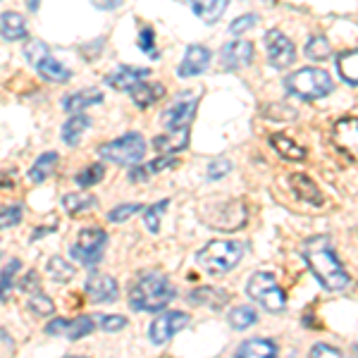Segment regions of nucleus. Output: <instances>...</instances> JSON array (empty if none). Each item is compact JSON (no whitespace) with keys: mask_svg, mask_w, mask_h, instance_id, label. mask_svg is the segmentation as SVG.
I'll return each instance as SVG.
<instances>
[{"mask_svg":"<svg viewBox=\"0 0 358 358\" xmlns=\"http://www.w3.org/2000/svg\"><path fill=\"white\" fill-rule=\"evenodd\" d=\"M303 258H306V263H308L310 273L315 275V280L320 282L325 289L342 292L351 285V277L344 270V265L339 263L330 236H325V234L310 236L303 244Z\"/></svg>","mask_w":358,"mask_h":358,"instance_id":"1","label":"nucleus"},{"mask_svg":"<svg viewBox=\"0 0 358 358\" xmlns=\"http://www.w3.org/2000/svg\"><path fill=\"white\" fill-rule=\"evenodd\" d=\"M175 299V287L167 280L163 273H146L143 277H138V282L131 287L129 292V306L134 310H163L167 303Z\"/></svg>","mask_w":358,"mask_h":358,"instance_id":"2","label":"nucleus"},{"mask_svg":"<svg viewBox=\"0 0 358 358\" xmlns=\"http://www.w3.org/2000/svg\"><path fill=\"white\" fill-rule=\"evenodd\" d=\"M241 256H244V246H241L239 241L215 239V241H208V244L201 248L196 261H199V265L206 270V273L224 275L239 265Z\"/></svg>","mask_w":358,"mask_h":358,"instance_id":"3","label":"nucleus"},{"mask_svg":"<svg viewBox=\"0 0 358 358\" xmlns=\"http://www.w3.org/2000/svg\"><path fill=\"white\" fill-rule=\"evenodd\" d=\"M285 86H287V91L296 98H303V101H317V98H325L330 94L334 84L325 69L301 67L285 79Z\"/></svg>","mask_w":358,"mask_h":358,"instance_id":"4","label":"nucleus"},{"mask_svg":"<svg viewBox=\"0 0 358 358\" xmlns=\"http://www.w3.org/2000/svg\"><path fill=\"white\" fill-rule=\"evenodd\" d=\"M98 155H103L106 160L117 165H136L138 160H143L146 155V141H143L141 134L136 131H129V134L115 138V141H108L103 146H98Z\"/></svg>","mask_w":358,"mask_h":358,"instance_id":"5","label":"nucleus"},{"mask_svg":"<svg viewBox=\"0 0 358 358\" xmlns=\"http://www.w3.org/2000/svg\"><path fill=\"white\" fill-rule=\"evenodd\" d=\"M246 292L253 301H258L265 310H270V313H280L287 306V296H285V292L280 289V285H277L275 275L265 273V270L251 275V280H248V285H246Z\"/></svg>","mask_w":358,"mask_h":358,"instance_id":"6","label":"nucleus"},{"mask_svg":"<svg viewBox=\"0 0 358 358\" xmlns=\"http://www.w3.org/2000/svg\"><path fill=\"white\" fill-rule=\"evenodd\" d=\"M196 106H199V98H196L194 91H184L179 94L175 101L163 110V124L167 131L175 129H189V122L194 120Z\"/></svg>","mask_w":358,"mask_h":358,"instance_id":"7","label":"nucleus"},{"mask_svg":"<svg viewBox=\"0 0 358 358\" xmlns=\"http://www.w3.org/2000/svg\"><path fill=\"white\" fill-rule=\"evenodd\" d=\"M108 241V234L98 227L82 229L79 232V241L72 246V258H77L84 265H96L103 258V246Z\"/></svg>","mask_w":358,"mask_h":358,"instance_id":"8","label":"nucleus"},{"mask_svg":"<svg viewBox=\"0 0 358 358\" xmlns=\"http://www.w3.org/2000/svg\"><path fill=\"white\" fill-rule=\"evenodd\" d=\"M201 217H213V220H206V224L215 229H236L246 222V208L241 201H222L215 206V213L203 210Z\"/></svg>","mask_w":358,"mask_h":358,"instance_id":"9","label":"nucleus"},{"mask_svg":"<svg viewBox=\"0 0 358 358\" xmlns=\"http://www.w3.org/2000/svg\"><path fill=\"white\" fill-rule=\"evenodd\" d=\"M332 143L346 158L358 163V117H339L332 127Z\"/></svg>","mask_w":358,"mask_h":358,"instance_id":"10","label":"nucleus"},{"mask_svg":"<svg viewBox=\"0 0 358 358\" xmlns=\"http://www.w3.org/2000/svg\"><path fill=\"white\" fill-rule=\"evenodd\" d=\"M265 48H268V57H270V65L277 67V69H285L289 67L296 57V48L280 29H270L265 34Z\"/></svg>","mask_w":358,"mask_h":358,"instance_id":"11","label":"nucleus"},{"mask_svg":"<svg viewBox=\"0 0 358 358\" xmlns=\"http://www.w3.org/2000/svg\"><path fill=\"white\" fill-rule=\"evenodd\" d=\"M189 322V313H182V310H165L163 315H158L151 322V339L153 344H165L175 337L177 332L184 330V325Z\"/></svg>","mask_w":358,"mask_h":358,"instance_id":"12","label":"nucleus"},{"mask_svg":"<svg viewBox=\"0 0 358 358\" xmlns=\"http://www.w3.org/2000/svg\"><path fill=\"white\" fill-rule=\"evenodd\" d=\"M84 289H86V296L94 303H113L115 299H117V282H115L110 275L98 273V270H91Z\"/></svg>","mask_w":358,"mask_h":358,"instance_id":"13","label":"nucleus"},{"mask_svg":"<svg viewBox=\"0 0 358 358\" xmlns=\"http://www.w3.org/2000/svg\"><path fill=\"white\" fill-rule=\"evenodd\" d=\"M151 74V69L148 67H131V65H120L117 69H113L110 74L106 77V82L113 86V89L117 91H134L138 89L143 82H146V77Z\"/></svg>","mask_w":358,"mask_h":358,"instance_id":"14","label":"nucleus"},{"mask_svg":"<svg viewBox=\"0 0 358 358\" xmlns=\"http://www.w3.org/2000/svg\"><path fill=\"white\" fill-rule=\"evenodd\" d=\"M253 60V43L244 41V38H236V41H229L222 45L220 50V65L224 69H239L251 65Z\"/></svg>","mask_w":358,"mask_h":358,"instance_id":"15","label":"nucleus"},{"mask_svg":"<svg viewBox=\"0 0 358 358\" xmlns=\"http://www.w3.org/2000/svg\"><path fill=\"white\" fill-rule=\"evenodd\" d=\"M208 65H210V50L206 45H189L187 53H184L182 65L177 67L179 77H196V74L206 72Z\"/></svg>","mask_w":358,"mask_h":358,"instance_id":"16","label":"nucleus"},{"mask_svg":"<svg viewBox=\"0 0 358 358\" xmlns=\"http://www.w3.org/2000/svg\"><path fill=\"white\" fill-rule=\"evenodd\" d=\"M101 101H103L101 89H82V91H77V94H69L62 98V108H65L67 113L82 115L86 108L98 106Z\"/></svg>","mask_w":358,"mask_h":358,"instance_id":"17","label":"nucleus"},{"mask_svg":"<svg viewBox=\"0 0 358 358\" xmlns=\"http://www.w3.org/2000/svg\"><path fill=\"white\" fill-rule=\"evenodd\" d=\"M153 146L158 153L163 155H172L179 153L182 148L189 146V129H175V131H165V134L153 138Z\"/></svg>","mask_w":358,"mask_h":358,"instance_id":"18","label":"nucleus"},{"mask_svg":"<svg viewBox=\"0 0 358 358\" xmlns=\"http://www.w3.org/2000/svg\"><path fill=\"white\" fill-rule=\"evenodd\" d=\"M234 358H277V346L273 339H246Z\"/></svg>","mask_w":358,"mask_h":358,"instance_id":"19","label":"nucleus"},{"mask_svg":"<svg viewBox=\"0 0 358 358\" xmlns=\"http://www.w3.org/2000/svg\"><path fill=\"white\" fill-rule=\"evenodd\" d=\"M0 34H3V41H20V38H27V22L22 15L17 13H3L0 17Z\"/></svg>","mask_w":358,"mask_h":358,"instance_id":"20","label":"nucleus"},{"mask_svg":"<svg viewBox=\"0 0 358 358\" xmlns=\"http://www.w3.org/2000/svg\"><path fill=\"white\" fill-rule=\"evenodd\" d=\"M289 184H292L294 194H296L299 199L308 201V203H322L320 189H317V184L308 175H303V172H296V175L289 177Z\"/></svg>","mask_w":358,"mask_h":358,"instance_id":"21","label":"nucleus"},{"mask_svg":"<svg viewBox=\"0 0 358 358\" xmlns=\"http://www.w3.org/2000/svg\"><path fill=\"white\" fill-rule=\"evenodd\" d=\"M270 146L287 160H303L306 158V148L287 134H273L270 136Z\"/></svg>","mask_w":358,"mask_h":358,"instance_id":"22","label":"nucleus"},{"mask_svg":"<svg viewBox=\"0 0 358 358\" xmlns=\"http://www.w3.org/2000/svg\"><path fill=\"white\" fill-rule=\"evenodd\" d=\"M165 96V86L163 84H153V82H143L138 89L131 91V101L138 108H151L153 103H158Z\"/></svg>","mask_w":358,"mask_h":358,"instance_id":"23","label":"nucleus"},{"mask_svg":"<svg viewBox=\"0 0 358 358\" xmlns=\"http://www.w3.org/2000/svg\"><path fill=\"white\" fill-rule=\"evenodd\" d=\"M89 127H91V120L86 117V115H72V117L62 124V141H65L67 146H77L79 138H82V134Z\"/></svg>","mask_w":358,"mask_h":358,"instance_id":"24","label":"nucleus"},{"mask_svg":"<svg viewBox=\"0 0 358 358\" xmlns=\"http://www.w3.org/2000/svg\"><path fill=\"white\" fill-rule=\"evenodd\" d=\"M36 69L45 82H53V84H65L69 82V77H72V72H69L60 60H55V57H45Z\"/></svg>","mask_w":358,"mask_h":358,"instance_id":"25","label":"nucleus"},{"mask_svg":"<svg viewBox=\"0 0 358 358\" xmlns=\"http://www.w3.org/2000/svg\"><path fill=\"white\" fill-rule=\"evenodd\" d=\"M55 165H57V153L55 151H48V153L38 155V160L31 165V170H29V175H27L29 182L38 184V182H43V179H48L50 175H53Z\"/></svg>","mask_w":358,"mask_h":358,"instance_id":"26","label":"nucleus"},{"mask_svg":"<svg viewBox=\"0 0 358 358\" xmlns=\"http://www.w3.org/2000/svg\"><path fill=\"white\" fill-rule=\"evenodd\" d=\"M227 292L222 289H215V287H199V289L192 292V301L194 303H201V306H208V308H220L222 303H227Z\"/></svg>","mask_w":358,"mask_h":358,"instance_id":"27","label":"nucleus"},{"mask_svg":"<svg viewBox=\"0 0 358 358\" xmlns=\"http://www.w3.org/2000/svg\"><path fill=\"white\" fill-rule=\"evenodd\" d=\"M192 10L196 17H201V22L213 24V22L220 20V15L227 10V3H224V0H203V3H192Z\"/></svg>","mask_w":358,"mask_h":358,"instance_id":"28","label":"nucleus"},{"mask_svg":"<svg viewBox=\"0 0 358 358\" xmlns=\"http://www.w3.org/2000/svg\"><path fill=\"white\" fill-rule=\"evenodd\" d=\"M337 69H339V77H342L346 84L358 86V48L346 50V53L339 55Z\"/></svg>","mask_w":358,"mask_h":358,"instance_id":"29","label":"nucleus"},{"mask_svg":"<svg viewBox=\"0 0 358 358\" xmlns=\"http://www.w3.org/2000/svg\"><path fill=\"white\" fill-rule=\"evenodd\" d=\"M96 203V199L91 194H65L62 196V208L69 213V215H79L86 208H91Z\"/></svg>","mask_w":358,"mask_h":358,"instance_id":"30","label":"nucleus"},{"mask_svg":"<svg viewBox=\"0 0 358 358\" xmlns=\"http://www.w3.org/2000/svg\"><path fill=\"white\" fill-rule=\"evenodd\" d=\"M306 55H308V60H317V62L327 60L332 55V45L325 36H310L308 43H306Z\"/></svg>","mask_w":358,"mask_h":358,"instance_id":"31","label":"nucleus"},{"mask_svg":"<svg viewBox=\"0 0 358 358\" xmlns=\"http://www.w3.org/2000/svg\"><path fill=\"white\" fill-rule=\"evenodd\" d=\"M256 320H258L256 310L248 308V306H239V308L229 310V325H232L234 330H246V327H251Z\"/></svg>","mask_w":358,"mask_h":358,"instance_id":"32","label":"nucleus"},{"mask_svg":"<svg viewBox=\"0 0 358 358\" xmlns=\"http://www.w3.org/2000/svg\"><path fill=\"white\" fill-rule=\"evenodd\" d=\"M103 177H106V165L94 163V165L84 167V170L79 172V175H77V184H79V187H84V189H89V187H94V184L101 182Z\"/></svg>","mask_w":358,"mask_h":358,"instance_id":"33","label":"nucleus"},{"mask_svg":"<svg viewBox=\"0 0 358 358\" xmlns=\"http://www.w3.org/2000/svg\"><path fill=\"white\" fill-rule=\"evenodd\" d=\"M94 325H96V317L94 315H79L77 320L69 322L67 337L69 339H82L89 332H94Z\"/></svg>","mask_w":358,"mask_h":358,"instance_id":"34","label":"nucleus"},{"mask_svg":"<svg viewBox=\"0 0 358 358\" xmlns=\"http://www.w3.org/2000/svg\"><path fill=\"white\" fill-rule=\"evenodd\" d=\"M48 275L53 277V280H57V282H67V280H72V277H74V268L65 261V258L55 256V258H50V261H48Z\"/></svg>","mask_w":358,"mask_h":358,"instance_id":"35","label":"nucleus"},{"mask_svg":"<svg viewBox=\"0 0 358 358\" xmlns=\"http://www.w3.org/2000/svg\"><path fill=\"white\" fill-rule=\"evenodd\" d=\"M167 203L170 201L163 199V201H158V203H153V206H148L146 210H143V222H146V227H148V232H153V234H158V229H160V215H163V210L167 208Z\"/></svg>","mask_w":358,"mask_h":358,"instance_id":"36","label":"nucleus"},{"mask_svg":"<svg viewBox=\"0 0 358 358\" xmlns=\"http://www.w3.org/2000/svg\"><path fill=\"white\" fill-rule=\"evenodd\" d=\"M27 308L34 310L36 315H50L55 310V306H53V301H50L48 296H43V294L38 292V294H31V296H29Z\"/></svg>","mask_w":358,"mask_h":358,"instance_id":"37","label":"nucleus"},{"mask_svg":"<svg viewBox=\"0 0 358 358\" xmlns=\"http://www.w3.org/2000/svg\"><path fill=\"white\" fill-rule=\"evenodd\" d=\"M24 55L29 57V62H31L34 67H38L45 57H50L48 48H45V43H41V41H29L24 48Z\"/></svg>","mask_w":358,"mask_h":358,"instance_id":"38","label":"nucleus"},{"mask_svg":"<svg viewBox=\"0 0 358 358\" xmlns=\"http://www.w3.org/2000/svg\"><path fill=\"white\" fill-rule=\"evenodd\" d=\"M96 322L101 325V330L106 332H120L122 327H127V317L122 315H94Z\"/></svg>","mask_w":358,"mask_h":358,"instance_id":"39","label":"nucleus"},{"mask_svg":"<svg viewBox=\"0 0 358 358\" xmlns=\"http://www.w3.org/2000/svg\"><path fill=\"white\" fill-rule=\"evenodd\" d=\"M141 210V206L138 203H124V206H117V208H113L110 213H108V220L110 222H122L127 220V217H131L134 213Z\"/></svg>","mask_w":358,"mask_h":358,"instance_id":"40","label":"nucleus"},{"mask_svg":"<svg viewBox=\"0 0 358 358\" xmlns=\"http://www.w3.org/2000/svg\"><path fill=\"white\" fill-rule=\"evenodd\" d=\"M20 220H22V206H5L3 208V215H0L3 229L15 227V224H20Z\"/></svg>","mask_w":358,"mask_h":358,"instance_id":"41","label":"nucleus"},{"mask_svg":"<svg viewBox=\"0 0 358 358\" xmlns=\"http://www.w3.org/2000/svg\"><path fill=\"white\" fill-rule=\"evenodd\" d=\"M138 45H141L143 53H148L151 57H158V53H155V31H153V27H143L141 29V36H138Z\"/></svg>","mask_w":358,"mask_h":358,"instance_id":"42","label":"nucleus"},{"mask_svg":"<svg viewBox=\"0 0 358 358\" xmlns=\"http://www.w3.org/2000/svg\"><path fill=\"white\" fill-rule=\"evenodd\" d=\"M229 167H232V163H229L227 158H215L210 165H208V179H220L229 172Z\"/></svg>","mask_w":358,"mask_h":358,"instance_id":"43","label":"nucleus"},{"mask_svg":"<svg viewBox=\"0 0 358 358\" xmlns=\"http://www.w3.org/2000/svg\"><path fill=\"white\" fill-rule=\"evenodd\" d=\"M256 22H258V17H256V15H251V13H248V15H241V17H236L232 24H229V31H232V34H244L246 29H251L253 24H256Z\"/></svg>","mask_w":358,"mask_h":358,"instance_id":"44","label":"nucleus"},{"mask_svg":"<svg viewBox=\"0 0 358 358\" xmlns=\"http://www.w3.org/2000/svg\"><path fill=\"white\" fill-rule=\"evenodd\" d=\"M20 261L17 258H13L10 261V265H5L3 268V301L8 299V292H10V285H13V277H15V273H17V268H20Z\"/></svg>","mask_w":358,"mask_h":358,"instance_id":"45","label":"nucleus"},{"mask_svg":"<svg viewBox=\"0 0 358 358\" xmlns=\"http://www.w3.org/2000/svg\"><path fill=\"white\" fill-rule=\"evenodd\" d=\"M308 358H342V354H339V349H334L330 344H315L313 349H310Z\"/></svg>","mask_w":358,"mask_h":358,"instance_id":"46","label":"nucleus"},{"mask_svg":"<svg viewBox=\"0 0 358 358\" xmlns=\"http://www.w3.org/2000/svg\"><path fill=\"white\" fill-rule=\"evenodd\" d=\"M172 165H175L172 155H160V158H155L153 163L146 165V170H148V175H155V172H163L165 167H172Z\"/></svg>","mask_w":358,"mask_h":358,"instance_id":"47","label":"nucleus"},{"mask_svg":"<svg viewBox=\"0 0 358 358\" xmlns=\"http://www.w3.org/2000/svg\"><path fill=\"white\" fill-rule=\"evenodd\" d=\"M20 289L31 292V294H38V289H41V285H38V275L36 273L24 275V280L20 282Z\"/></svg>","mask_w":358,"mask_h":358,"instance_id":"48","label":"nucleus"},{"mask_svg":"<svg viewBox=\"0 0 358 358\" xmlns=\"http://www.w3.org/2000/svg\"><path fill=\"white\" fill-rule=\"evenodd\" d=\"M69 322H72V320H65V317H57V320L48 322V327H45V334H67Z\"/></svg>","mask_w":358,"mask_h":358,"instance_id":"49","label":"nucleus"},{"mask_svg":"<svg viewBox=\"0 0 358 358\" xmlns=\"http://www.w3.org/2000/svg\"><path fill=\"white\" fill-rule=\"evenodd\" d=\"M148 177H151V175H148L146 165H143V167H131V175H129L131 182H141V179H148Z\"/></svg>","mask_w":358,"mask_h":358,"instance_id":"50","label":"nucleus"},{"mask_svg":"<svg viewBox=\"0 0 358 358\" xmlns=\"http://www.w3.org/2000/svg\"><path fill=\"white\" fill-rule=\"evenodd\" d=\"M117 5H120V0H113V3H96V8H117Z\"/></svg>","mask_w":358,"mask_h":358,"instance_id":"51","label":"nucleus"},{"mask_svg":"<svg viewBox=\"0 0 358 358\" xmlns=\"http://www.w3.org/2000/svg\"><path fill=\"white\" fill-rule=\"evenodd\" d=\"M67 358H86V356H67Z\"/></svg>","mask_w":358,"mask_h":358,"instance_id":"52","label":"nucleus"},{"mask_svg":"<svg viewBox=\"0 0 358 358\" xmlns=\"http://www.w3.org/2000/svg\"><path fill=\"white\" fill-rule=\"evenodd\" d=\"M287 358H296V356H287Z\"/></svg>","mask_w":358,"mask_h":358,"instance_id":"53","label":"nucleus"}]
</instances>
